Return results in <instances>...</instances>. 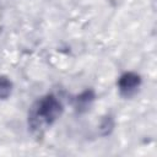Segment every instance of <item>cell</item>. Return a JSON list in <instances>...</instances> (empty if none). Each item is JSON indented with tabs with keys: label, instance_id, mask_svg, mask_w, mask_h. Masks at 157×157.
Instances as JSON below:
<instances>
[{
	"label": "cell",
	"instance_id": "1",
	"mask_svg": "<svg viewBox=\"0 0 157 157\" xmlns=\"http://www.w3.org/2000/svg\"><path fill=\"white\" fill-rule=\"evenodd\" d=\"M61 113V104L54 96H47L38 101L29 113V125L34 130H40L50 125Z\"/></svg>",
	"mask_w": 157,
	"mask_h": 157
},
{
	"label": "cell",
	"instance_id": "3",
	"mask_svg": "<svg viewBox=\"0 0 157 157\" xmlns=\"http://www.w3.org/2000/svg\"><path fill=\"white\" fill-rule=\"evenodd\" d=\"M11 88H12L11 81L5 76H0V99L7 98L11 93Z\"/></svg>",
	"mask_w": 157,
	"mask_h": 157
},
{
	"label": "cell",
	"instance_id": "2",
	"mask_svg": "<svg viewBox=\"0 0 157 157\" xmlns=\"http://www.w3.org/2000/svg\"><path fill=\"white\" fill-rule=\"evenodd\" d=\"M118 85H119V90L123 94L130 96L131 93H134L137 90V87L140 85V76L134 72H126L120 76Z\"/></svg>",
	"mask_w": 157,
	"mask_h": 157
},
{
	"label": "cell",
	"instance_id": "4",
	"mask_svg": "<svg viewBox=\"0 0 157 157\" xmlns=\"http://www.w3.org/2000/svg\"><path fill=\"white\" fill-rule=\"evenodd\" d=\"M93 99V94L91 91H86L83 92L81 96L77 97V107L80 108H85L87 105V103H90Z\"/></svg>",
	"mask_w": 157,
	"mask_h": 157
}]
</instances>
